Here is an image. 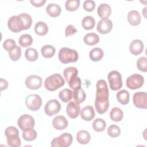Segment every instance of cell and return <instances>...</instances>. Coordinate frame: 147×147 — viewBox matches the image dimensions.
Instances as JSON below:
<instances>
[{"label":"cell","instance_id":"cell-35","mask_svg":"<svg viewBox=\"0 0 147 147\" xmlns=\"http://www.w3.org/2000/svg\"><path fill=\"white\" fill-rule=\"evenodd\" d=\"M37 132L33 128L25 130L22 133V138L26 141H33L37 138Z\"/></svg>","mask_w":147,"mask_h":147},{"label":"cell","instance_id":"cell-29","mask_svg":"<svg viewBox=\"0 0 147 147\" xmlns=\"http://www.w3.org/2000/svg\"><path fill=\"white\" fill-rule=\"evenodd\" d=\"M7 137V144L11 147H18L21 145V140L18 134H13L8 136Z\"/></svg>","mask_w":147,"mask_h":147},{"label":"cell","instance_id":"cell-45","mask_svg":"<svg viewBox=\"0 0 147 147\" xmlns=\"http://www.w3.org/2000/svg\"><path fill=\"white\" fill-rule=\"evenodd\" d=\"M13 134H19V131L14 126H9L7 127L5 131V134L6 137H7L9 135Z\"/></svg>","mask_w":147,"mask_h":147},{"label":"cell","instance_id":"cell-25","mask_svg":"<svg viewBox=\"0 0 147 147\" xmlns=\"http://www.w3.org/2000/svg\"><path fill=\"white\" fill-rule=\"evenodd\" d=\"M110 117L112 121L119 122L122 119L123 117V113L120 108L114 107L111 109L110 113Z\"/></svg>","mask_w":147,"mask_h":147},{"label":"cell","instance_id":"cell-28","mask_svg":"<svg viewBox=\"0 0 147 147\" xmlns=\"http://www.w3.org/2000/svg\"><path fill=\"white\" fill-rule=\"evenodd\" d=\"M56 52L55 47L51 45H45L41 49V52L42 56L48 59L52 57Z\"/></svg>","mask_w":147,"mask_h":147},{"label":"cell","instance_id":"cell-38","mask_svg":"<svg viewBox=\"0 0 147 147\" xmlns=\"http://www.w3.org/2000/svg\"><path fill=\"white\" fill-rule=\"evenodd\" d=\"M80 6L79 0H67L65 3V7L67 10L74 11L76 10Z\"/></svg>","mask_w":147,"mask_h":147},{"label":"cell","instance_id":"cell-12","mask_svg":"<svg viewBox=\"0 0 147 147\" xmlns=\"http://www.w3.org/2000/svg\"><path fill=\"white\" fill-rule=\"evenodd\" d=\"M25 83L28 88L30 90H37L41 87L42 79L39 76L32 75L26 78Z\"/></svg>","mask_w":147,"mask_h":147},{"label":"cell","instance_id":"cell-19","mask_svg":"<svg viewBox=\"0 0 147 147\" xmlns=\"http://www.w3.org/2000/svg\"><path fill=\"white\" fill-rule=\"evenodd\" d=\"M97 13L100 18L102 19L107 18L111 15V8L107 3H102L98 6Z\"/></svg>","mask_w":147,"mask_h":147},{"label":"cell","instance_id":"cell-33","mask_svg":"<svg viewBox=\"0 0 147 147\" xmlns=\"http://www.w3.org/2000/svg\"><path fill=\"white\" fill-rule=\"evenodd\" d=\"M106 126V122L102 118H96L92 122V127L95 131H103Z\"/></svg>","mask_w":147,"mask_h":147},{"label":"cell","instance_id":"cell-18","mask_svg":"<svg viewBox=\"0 0 147 147\" xmlns=\"http://www.w3.org/2000/svg\"><path fill=\"white\" fill-rule=\"evenodd\" d=\"M127 18L129 23L133 26H137L139 25L141 20L140 13L136 10L130 11L127 14Z\"/></svg>","mask_w":147,"mask_h":147},{"label":"cell","instance_id":"cell-6","mask_svg":"<svg viewBox=\"0 0 147 147\" xmlns=\"http://www.w3.org/2000/svg\"><path fill=\"white\" fill-rule=\"evenodd\" d=\"M73 137L72 135L68 133L61 134L59 137L53 138L51 141L52 147H68L72 142Z\"/></svg>","mask_w":147,"mask_h":147},{"label":"cell","instance_id":"cell-43","mask_svg":"<svg viewBox=\"0 0 147 147\" xmlns=\"http://www.w3.org/2000/svg\"><path fill=\"white\" fill-rule=\"evenodd\" d=\"M95 8V3L94 1L86 0L83 2V9L87 11H92Z\"/></svg>","mask_w":147,"mask_h":147},{"label":"cell","instance_id":"cell-4","mask_svg":"<svg viewBox=\"0 0 147 147\" xmlns=\"http://www.w3.org/2000/svg\"><path fill=\"white\" fill-rule=\"evenodd\" d=\"M58 57L59 60L64 64L76 62L79 58L77 51L67 47H63L59 52Z\"/></svg>","mask_w":147,"mask_h":147},{"label":"cell","instance_id":"cell-46","mask_svg":"<svg viewBox=\"0 0 147 147\" xmlns=\"http://www.w3.org/2000/svg\"><path fill=\"white\" fill-rule=\"evenodd\" d=\"M30 2L33 6L37 7H39L42 6L44 5V3L46 2V0H30Z\"/></svg>","mask_w":147,"mask_h":147},{"label":"cell","instance_id":"cell-2","mask_svg":"<svg viewBox=\"0 0 147 147\" xmlns=\"http://www.w3.org/2000/svg\"><path fill=\"white\" fill-rule=\"evenodd\" d=\"M32 24V18L31 16L25 13H21L18 16H11L7 21L9 29L14 33L29 29Z\"/></svg>","mask_w":147,"mask_h":147},{"label":"cell","instance_id":"cell-30","mask_svg":"<svg viewBox=\"0 0 147 147\" xmlns=\"http://www.w3.org/2000/svg\"><path fill=\"white\" fill-rule=\"evenodd\" d=\"M95 25V21L94 18L90 16H87L84 17L82 21V25L83 28L86 30H90L94 28Z\"/></svg>","mask_w":147,"mask_h":147},{"label":"cell","instance_id":"cell-21","mask_svg":"<svg viewBox=\"0 0 147 147\" xmlns=\"http://www.w3.org/2000/svg\"><path fill=\"white\" fill-rule=\"evenodd\" d=\"M46 11L52 17H58L61 11L60 6L56 3H49L46 7Z\"/></svg>","mask_w":147,"mask_h":147},{"label":"cell","instance_id":"cell-40","mask_svg":"<svg viewBox=\"0 0 147 147\" xmlns=\"http://www.w3.org/2000/svg\"><path fill=\"white\" fill-rule=\"evenodd\" d=\"M21 56V49L18 46H16L13 49L9 52V56L13 61L18 60Z\"/></svg>","mask_w":147,"mask_h":147},{"label":"cell","instance_id":"cell-5","mask_svg":"<svg viewBox=\"0 0 147 147\" xmlns=\"http://www.w3.org/2000/svg\"><path fill=\"white\" fill-rule=\"evenodd\" d=\"M110 88L113 91L119 90L122 87V76L117 71H112L107 75Z\"/></svg>","mask_w":147,"mask_h":147},{"label":"cell","instance_id":"cell-20","mask_svg":"<svg viewBox=\"0 0 147 147\" xmlns=\"http://www.w3.org/2000/svg\"><path fill=\"white\" fill-rule=\"evenodd\" d=\"M90 140V134L86 130H80L76 134V140L80 144H87L89 143Z\"/></svg>","mask_w":147,"mask_h":147},{"label":"cell","instance_id":"cell-24","mask_svg":"<svg viewBox=\"0 0 147 147\" xmlns=\"http://www.w3.org/2000/svg\"><path fill=\"white\" fill-rule=\"evenodd\" d=\"M90 59L93 61H99L103 57V51L100 48H94L89 53Z\"/></svg>","mask_w":147,"mask_h":147},{"label":"cell","instance_id":"cell-7","mask_svg":"<svg viewBox=\"0 0 147 147\" xmlns=\"http://www.w3.org/2000/svg\"><path fill=\"white\" fill-rule=\"evenodd\" d=\"M25 104L28 109L33 111H37L42 105V99L38 94H30L25 99Z\"/></svg>","mask_w":147,"mask_h":147},{"label":"cell","instance_id":"cell-16","mask_svg":"<svg viewBox=\"0 0 147 147\" xmlns=\"http://www.w3.org/2000/svg\"><path fill=\"white\" fill-rule=\"evenodd\" d=\"M68 124L67 119L63 115H57L52 121V125L56 130H63L68 126Z\"/></svg>","mask_w":147,"mask_h":147},{"label":"cell","instance_id":"cell-47","mask_svg":"<svg viewBox=\"0 0 147 147\" xmlns=\"http://www.w3.org/2000/svg\"><path fill=\"white\" fill-rule=\"evenodd\" d=\"M0 84H1V90H6L7 87H8V86H9V84H8V82L5 80V79H3L2 78H1L0 79Z\"/></svg>","mask_w":147,"mask_h":147},{"label":"cell","instance_id":"cell-31","mask_svg":"<svg viewBox=\"0 0 147 147\" xmlns=\"http://www.w3.org/2000/svg\"><path fill=\"white\" fill-rule=\"evenodd\" d=\"M18 42L20 46L24 48L28 47L33 43V38L29 34H24L20 37Z\"/></svg>","mask_w":147,"mask_h":147},{"label":"cell","instance_id":"cell-23","mask_svg":"<svg viewBox=\"0 0 147 147\" xmlns=\"http://www.w3.org/2000/svg\"><path fill=\"white\" fill-rule=\"evenodd\" d=\"M116 96L118 101L123 105H127L130 100L129 92L126 90H122L118 92Z\"/></svg>","mask_w":147,"mask_h":147},{"label":"cell","instance_id":"cell-8","mask_svg":"<svg viewBox=\"0 0 147 147\" xmlns=\"http://www.w3.org/2000/svg\"><path fill=\"white\" fill-rule=\"evenodd\" d=\"M126 86L131 90L141 88L144 83V77L138 74H134L129 76L126 79Z\"/></svg>","mask_w":147,"mask_h":147},{"label":"cell","instance_id":"cell-15","mask_svg":"<svg viewBox=\"0 0 147 147\" xmlns=\"http://www.w3.org/2000/svg\"><path fill=\"white\" fill-rule=\"evenodd\" d=\"M144 48V45L143 42L138 39L133 40L129 46L130 52L134 56H137L141 54Z\"/></svg>","mask_w":147,"mask_h":147},{"label":"cell","instance_id":"cell-13","mask_svg":"<svg viewBox=\"0 0 147 147\" xmlns=\"http://www.w3.org/2000/svg\"><path fill=\"white\" fill-rule=\"evenodd\" d=\"M113 28V22L108 18L100 20L96 26L98 32L102 34H106L110 32Z\"/></svg>","mask_w":147,"mask_h":147},{"label":"cell","instance_id":"cell-14","mask_svg":"<svg viewBox=\"0 0 147 147\" xmlns=\"http://www.w3.org/2000/svg\"><path fill=\"white\" fill-rule=\"evenodd\" d=\"M66 111L69 117L72 119L76 118L80 112V106L76 102L71 101L67 106Z\"/></svg>","mask_w":147,"mask_h":147},{"label":"cell","instance_id":"cell-1","mask_svg":"<svg viewBox=\"0 0 147 147\" xmlns=\"http://www.w3.org/2000/svg\"><path fill=\"white\" fill-rule=\"evenodd\" d=\"M109 90L106 81L99 80L96 83V92L95 100V107L99 114L105 113L109 107Z\"/></svg>","mask_w":147,"mask_h":147},{"label":"cell","instance_id":"cell-9","mask_svg":"<svg viewBox=\"0 0 147 147\" xmlns=\"http://www.w3.org/2000/svg\"><path fill=\"white\" fill-rule=\"evenodd\" d=\"M17 124L21 130L25 131L33 128L35 125L33 117L29 114H24L20 116L17 121Z\"/></svg>","mask_w":147,"mask_h":147},{"label":"cell","instance_id":"cell-39","mask_svg":"<svg viewBox=\"0 0 147 147\" xmlns=\"http://www.w3.org/2000/svg\"><path fill=\"white\" fill-rule=\"evenodd\" d=\"M107 133L111 137H117L121 134V129L116 125H111L107 129Z\"/></svg>","mask_w":147,"mask_h":147},{"label":"cell","instance_id":"cell-36","mask_svg":"<svg viewBox=\"0 0 147 147\" xmlns=\"http://www.w3.org/2000/svg\"><path fill=\"white\" fill-rule=\"evenodd\" d=\"M68 85L69 87L72 90H76L81 87L82 82L79 77L77 76V75L72 76L68 81Z\"/></svg>","mask_w":147,"mask_h":147},{"label":"cell","instance_id":"cell-11","mask_svg":"<svg viewBox=\"0 0 147 147\" xmlns=\"http://www.w3.org/2000/svg\"><path fill=\"white\" fill-rule=\"evenodd\" d=\"M134 106L138 109H146L147 108V94L145 92H137L133 96Z\"/></svg>","mask_w":147,"mask_h":147},{"label":"cell","instance_id":"cell-27","mask_svg":"<svg viewBox=\"0 0 147 147\" xmlns=\"http://www.w3.org/2000/svg\"><path fill=\"white\" fill-rule=\"evenodd\" d=\"M34 32L38 36H44L48 32V26L44 22L39 21L34 26Z\"/></svg>","mask_w":147,"mask_h":147},{"label":"cell","instance_id":"cell-32","mask_svg":"<svg viewBox=\"0 0 147 147\" xmlns=\"http://www.w3.org/2000/svg\"><path fill=\"white\" fill-rule=\"evenodd\" d=\"M59 97L62 102H68L72 98V91L68 88H64L59 92Z\"/></svg>","mask_w":147,"mask_h":147},{"label":"cell","instance_id":"cell-42","mask_svg":"<svg viewBox=\"0 0 147 147\" xmlns=\"http://www.w3.org/2000/svg\"><path fill=\"white\" fill-rule=\"evenodd\" d=\"M17 45L15 41L11 38L6 39L3 43V48L8 52L13 49Z\"/></svg>","mask_w":147,"mask_h":147},{"label":"cell","instance_id":"cell-41","mask_svg":"<svg viewBox=\"0 0 147 147\" xmlns=\"http://www.w3.org/2000/svg\"><path fill=\"white\" fill-rule=\"evenodd\" d=\"M137 67L140 71H147V59L146 57L142 56L140 57L137 61Z\"/></svg>","mask_w":147,"mask_h":147},{"label":"cell","instance_id":"cell-34","mask_svg":"<svg viewBox=\"0 0 147 147\" xmlns=\"http://www.w3.org/2000/svg\"><path fill=\"white\" fill-rule=\"evenodd\" d=\"M25 56L26 60L29 61H35L38 59V52L32 48H29L25 50Z\"/></svg>","mask_w":147,"mask_h":147},{"label":"cell","instance_id":"cell-10","mask_svg":"<svg viewBox=\"0 0 147 147\" xmlns=\"http://www.w3.org/2000/svg\"><path fill=\"white\" fill-rule=\"evenodd\" d=\"M61 109V104L56 99H51L47 102L44 107V112L48 116H53L57 114Z\"/></svg>","mask_w":147,"mask_h":147},{"label":"cell","instance_id":"cell-3","mask_svg":"<svg viewBox=\"0 0 147 147\" xmlns=\"http://www.w3.org/2000/svg\"><path fill=\"white\" fill-rule=\"evenodd\" d=\"M65 81L64 78L59 74H55L48 76L44 82L45 88L49 91H56L63 87Z\"/></svg>","mask_w":147,"mask_h":147},{"label":"cell","instance_id":"cell-37","mask_svg":"<svg viewBox=\"0 0 147 147\" xmlns=\"http://www.w3.org/2000/svg\"><path fill=\"white\" fill-rule=\"evenodd\" d=\"M78 70L75 67H67L65 69H64V70L63 71L64 77L67 82H68L69 80L72 76L75 75H78Z\"/></svg>","mask_w":147,"mask_h":147},{"label":"cell","instance_id":"cell-22","mask_svg":"<svg viewBox=\"0 0 147 147\" xmlns=\"http://www.w3.org/2000/svg\"><path fill=\"white\" fill-rule=\"evenodd\" d=\"M83 41L88 45H94L99 42V37L95 33H88L84 36Z\"/></svg>","mask_w":147,"mask_h":147},{"label":"cell","instance_id":"cell-44","mask_svg":"<svg viewBox=\"0 0 147 147\" xmlns=\"http://www.w3.org/2000/svg\"><path fill=\"white\" fill-rule=\"evenodd\" d=\"M78 32L77 29L75 28V27L72 25H68L65 30V37L70 36L71 35H73L74 34H75Z\"/></svg>","mask_w":147,"mask_h":147},{"label":"cell","instance_id":"cell-26","mask_svg":"<svg viewBox=\"0 0 147 147\" xmlns=\"http://www.w3.org/2000/svg\"><path fill=\"white\" fill-rule=\"evenodd\" d=\"M72 97L77 103L80 104L83 102L86 99V94L82 88H80L74 90V91H72Z\"/></svg>","mask_w":147,"mask_h":147},{"label":"cell","instance_id":"cell-17","mask_svg":"<svg viewBox=\"0 0 147 147\" xmlns=\"http://www.w3.org/2000/svg\"><path fill=\"white\" fill-rule=\"evenodd\" d=\"M81 118L86 121H90L95 117V111L92 106H87L80 110Z\"/></svg>","mask_w":147,"mask_h":147}]
</instances>
